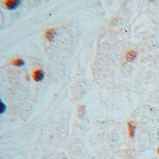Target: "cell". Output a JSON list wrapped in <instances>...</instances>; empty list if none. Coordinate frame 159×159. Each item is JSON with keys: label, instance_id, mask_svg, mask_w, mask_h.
<instances>
[{"label": "cell", "instance_id": "277c9868", "mask_svg": "<svg viewBox=\"0 0 159 159\" xmlns=\"http://www.w3.org/2000/svg\"><path fill=\"white\" fill-rule=\"evenodd\" d=\"M127 127H128L129 137L131 138H133L134 135L135 130V124L133 122H128L127 123Z\"/></svg>", "mask_w": 159, "mask_h": 159}, {"label": "cell", "instance_id": "5b68a950", "mask_svg": "<svg viewBox=\"0 0 159 159\" xmlns=\"http://www.w3.org/2000/svg\"><path fill=\"white\" fill-rule=\"evenodd\" d=\"M136 51L134 50H130L126 52L125 54V58L127 60L131 61L133 60L137 56Z\"/></svg>", "mask_w": 159, "mask_h": 159}, {"label": "cell", "instance_id": "7a4b0ae2", "mask_svg": "<svg viewBox=\"0 0 159 159\" xmlns=\"http://www.w3.org/2000/svg\"><path fill=\"white\" fill-rule=\"evenodd\" d=\"M45 75L44 72L40 69L35 70L32 74V78L36 82H40L45 78Z\"/></svg>", "mask_w": 159, "mask_h": 159}, {"label": "cell", "instance_id": "3957f363", "mask_svg": "<svg viewBox=\"0 0 159 159\" xmlns=\"http://www.w3.org/2000/svg\"><path fill=\"white\" fill-rule=\"evenodd\" d=\"M56 36V32L53 29H48L45 31V37L50 42H52Z\"/></svg>", "mask_w": 159, "mask_h": 159}, {"label": "cell", "instance_id": "6da1fadb", "mask_svg": "<svg viewBox=\"0 0 159 159\" xmlns=\"http://www.w3.org/2000/svg\"><path fill=\"white\" fill-rule=\"evenodd\" d=\"M5 6L6 7L10 10H16L19 7L21 4L22 1L21 0H8L5 1Z\"/></svg>", "mask_w": 159, "mask_h": 159}, {"label": "cell", "instance_id": "ba28073f", "mask_svg": "<svg viewBox=\"0 0 159 159\" xmlns=\"http://www.w3.org/2000/svg\"><path fill=\"white\" fill-rule=\"evenodd\" d=\"M157 152H158V154L159 155V147H158V150H157Z\"/></svg>", "mask_w": 159, "mask_h": 159}, {"label": "cell", "instance_id": "8992f818", "mask_svg": "<svg viewBox=\"0 0 159 159\" xmlns=\"http://www.w3.org/2000/svg\"><path fill=\"white\" fill-rule=\"evenodd\" d=\"M12 63L14 65L18 67H22V66H25L26 65L25 61L21 59H14L12 61Z\"/></svg>", "mask_w": 159, "mask_h": 159}, {"label": "cell", "instance_id": "52a82bcc", "mask_svg": "<svg viewBox=\"0 0 159 159\" xmlns=\"http://www.w3.org/2000/svg\"><path fill=\"white\" fill-rule=\"evenodd\" d=\"M1 114H3V113H5L6 112V110H7V106L5 105V104L4 103H3L2 102V101H1Z\"/></svg>", "mask_w": 159, "mask_h": 159}]
</instances>
